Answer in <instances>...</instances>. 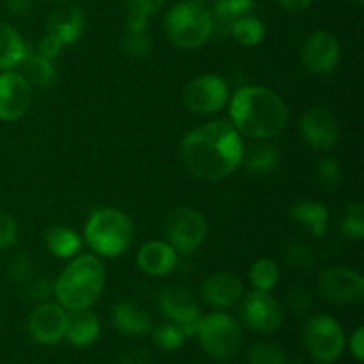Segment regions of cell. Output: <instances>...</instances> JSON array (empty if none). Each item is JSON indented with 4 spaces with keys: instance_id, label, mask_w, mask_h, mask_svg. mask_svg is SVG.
Masks as SVG:
<instances>
[{
    "instance_id": "8fae6325",
    "label": "cell",
    "mask_w": 364,
    "mask_h": 364,
    "mask_svg": "<svg viewBox=\"0 0 364 364\" xmlns=\"http://www.w3.org/2000/svg\"><path fill=\"white\" fill-rule=\"evenodd\" d=\"M159 308L162 315L183 329L185 336L188 338L196 334L201 320V309L191 291L181 287H167L166 290L160 291Z\"/></svg>"
},
{
    "instance_id": "5b68a950",
    "label": "cell",
    "mask_w": 364,
    "mask_h": 364,
    "mask_svg": "<svg viewBox=\"0 0 364 364\" xmlns=\"http://www.w3.org/2000/svg\"><path fill=\"white\" fill-rule=\"evenodd\" d=\"M166 28L171 41L180 48H198L213 34L212 13L205 4L187 0L169 11Z\"/></svg>"
},
{
    "instance_id": "d6986e66",
    "label": "cell",
    "mask_w": 364,
    "mask_h": 364,
    "mask_svg": "<svg viewBox=\"0 0 364 364\" xmlns=\"http://www.w3.org/2000/svg\"><path fill=\"white\" fill-rule=\"evenodd\" d=\"M85 27V18L78 7H64L55 11L48 18L46 34L52 36L60 45H71L82 36Z\"/></svg>"
},
{
    "instance_id": "7dc6e473",
    "label": "cell",
    "mask_w": 364,
    "mask_h": 364,
    "mask_svg": "<svg viewBox=\"0 0 364 364\" xmlns=\"http://www.w3.org/2000/svg\"><path fill=\"white\" fill-rule=\"evenodd\" d=\"M196 2H201V4H205V2H208V0H196Z\"/></svg>"
},
{
    "instance_id": "b9f144b4",
    "label": "cell",
    "mask_w": 364,
    "mask_h": 364,
    "mask_svg": "<svg viewBox=\"0 0 364 364\" xmlns=\"http://www.w3.org/2000/svg\"><path fill=\"white\" fill-rule=\"evenodd\" d=\"M117 364H151V361H149L148 352L141 350V348H135V350H130L124 355H121Z\"/></svg>"
},
{
    "instance_id": "f35d334b",
    "label": "cell",
    "mask_w": 364,
    "mask_h": 364,
    "mask_svg": "<svg viewBox=\"0 0 364 364\" xmlns=\"http://www.w3.org/2000/svg\"><path fill=\"white\" fill-rule=\"evenodd\" d=\"M130 14H137V16L149 18L151 14L159 13L166 0H127Z\"/></svg>"
},
{
    "instance_id": "ac0fdd59",
    "label": "cell",
    "mask_w": 364,
    "mask_h": 364,
    "mask_svg": "<svg viewBox=\"0 0 364 364\" xmlns=\"http://www.w3.org/2000/svg\"><path fill=\"white\" fill-rule=\"evenodd\" d=\"M178 263V252L169 244L160 240L148 242L137 255V265L148 276H166L173 272Z\"/></svg>"
},
{
    "instance_id": "83f0119b",
    "label": "cell",
    "mask_w": 364,
    "mask_h": 364,
    "mask_svg": "<svg viewBox=\"0 0 364 364\" xmlns=\"http://www.w3.org/2000/svg\"><path fill=\"white\" fill-rule=\"evenodd\" d=\"M45 244L48 251L57 258H71L82 247L80 235L64 226L50 228L45 235Z\"/></svg>"
},
{
    "instance_id": "3957f363",
    "label": "cell",
    "mask_w": 364,
    "mask_h": 364,
    "mask_svg": "<svg viewBox=\"0 0 364 364\" xmlns=\"http://www.w3.org/2000/svg\"><path fill=\"white\" fill-rule=\"evenodd\" d=\"M105 287V269L92 255L75 258L59 279L55 281L53 294L64 309H87L95 304Z\"/></svg>"
},
{
    "instance_id": "836d02e7",
    "label": "cell",
    "mask_w": 364,
    "mask_h": 364,
    "mask_svg": "<svg viewBox=\"0 0 364 364\" xmlns=\"http://www.w3.org/2000/svg\"><path fill=\"white\" fill-rule=\"evenodd\" d=\"M316 178L326 191H334L343 180V169L336 159H322L316 164Z\"/></svg>"
},
{
    "instance_id": "f6af8a7d",
    "label": "cell",
    "mask_w": 364,
    "mask_h": 364,
    "mask_svg": "<svg viewBox=\"0 0 364 364\" xmlns=\"http://www.w3.org/2000/svg\"><path fill=\"white\" fill-rule=\"evenodd\" d=\"M34 0H6L7 9L13 14H25L31 11Z\"/></svg>"
},
{
    "instance_id": "7a4b0ae2",
    "label": "cell",
    "mask_w": 364,
    "mask_h": 364,
    "mask_svg": "<svg viewBox=\"0 0 364 364\" xmlns=\"http://www.w3.org/2000/svg\"><path fill=\"white\" fill-rule=\"evenodd\" d=\"M231 124L251 139L279 135L288 124V107L270 89L245 85L235 91L230 103Z\"/></svg>"
},
{
    "instance_id": "8d00e7d4",
    "label": "cell",
    "mask_w": 364,
    "mask_h": 364,
    "mask_svg": "<svg viewBox=\"0 0 364 364\" xmlns=\"http://www.w3.org/2000/svg\"><path fill=\"white\" fill-rule=\"evenodd\" d=\"M18 228L9 213L0 210V251H6L16 242Z\"/></svg>"
},
{
    "instance_id": "5bb4252c",
    "label": "cell",
    "mask_w": 364,
    "mask_h": 364,
    "mask_svg": "<svg viewBox=\"0 0 364 364\" xmlns=\"http://www.w3.org/2000/svg\"><path fill=\"white\" fill-rule=\"evenodd\" d=\"M32 103V85L16 71L0 73V119L16 121L27 114Z\"/></svg>"
},
{
    "instance_id": "4dcf8cb0",
    "label": "cell",
    "mask_w": 364,
    "mask_h": 364,
    "mask_svg": "<svg viewBox=\"0 0 364 364\" xmlns=\"http://www.w3.org/2000/svg\"><path fill=\"white\" fill-rule=\"evenodd\" d=\"M153 340H155V343L159 345L162 350L174 352L178 350V348L183 347L187 336H185L183 329H181L178 323L169 322V323H162V326H159L155 331H153Z\"/></svg>"
},
{
    "instance_id": "bcb514c9",
    "label": "cell",
    "mask_w": 364,
    "mask_h": 364,
    "mask_svg": "<svg viewBox=\"0 0 364 364\" xmlns=\"http://www.w3.org/2000/svg\"><path fill=\"white\" fill-rule=\"evenodd\" d=\"M354 2L358 4V6H363V4H364V0H354Z\"/></svg>"
},
{
    "instance_id": "4fadbf2b",
    "label": "cell",
    "mask_w": 364,
    "mask_h": 364,
    "mask_svg": "<svg viewBox=\"0 0 364 364\" xmlns=\"http://www.w3.org/2000/svg\"><path fill=\"white\" fill-rule=\"evenodd\" d=\"M320 291L334 304H354L364 297V279L352 269H329L320 276Z\"/></svg>"
},
{
    "instance_id": "d590c367",
    "label": "cell",
    "mask_w": 364,
    "mask_h": 364,
    "mask_svg": "<svg viewBox=\"0 0 364 364\" xmlns=\"http://www.w3.org/2000/svg\"><path fill=\"white\" fill-rule=\"evenodd\" d=\"M9 276L18 284L31 283V279L34 277V263H32L31 256L25 252L14 256L9 263Z\"/></svg>"
},
{
    "instance_id": "30bf717a",
    "label": "cell",
    "mask_w": 364,
    "mask_h": 364,
    "mask_svg": "<svg viewBox=\"0 0 364 364\" xmlns=\"http://www.w3.org/2000/svg\"><path fill=\"white\" fill-rule=\"evenodd\" d=\"M240 316L245 326L259 334H272L283 322L281 306L269 291H251L244 297Z\"/></svg>"
},
{
    "instance_id": "6da1fadb",
    "label": "cell",
    "mask_w": 364,
    "mask_h": 364,
    "mask_svg": "<svg viewBox=\"0 0 364 364\" xmlns=\"http://www.w3.org/2000/svg\"><path fill=\"white\" fill-rule=\"evenodd\" d=\"M244 142L231 123L210 121L185 135L181 159L194 176L205 181H219L230 176L242 164Z\"/></svg>"
},
{
    "instance_id": "ab89813d",
    "label": "cell",
    "mask_w": 364,
    "mask_h": 364,
    "mask_svg": "<svg viewBox=\"0 0 364 364\" xmlns=\"http://www.w3.org/2000/svg\"><path fill=\"white\" fill-rule=\"evenodd\" d=\"M52 291L53 287L50 284L48 279H45V277H38V279L32 277L31 283L27 284L28 297L36 299V301H45V299H48L50 295H52Z\"/></svg>"
},
{
    "instance_id": "74e56055",
    "label": "cell",
    "mask_w": 364,
    "mask_h": 364,
    "mask_svg": "<svg viewBox=\"0 0 364 364\" xmlns=\"http://www.w3.org/2000/svg\"><path fill=\"white\" fill-rule=\"evenodd\" d=\"M288 304H290V309L295 315H308L309 309H311V295L302 287H295L288 294Z\"/></svg>"
},
{
    "instance_id": "f546056e",
    "label": "cell",
    "mask_w": 364,
    "mask_h": 364,
    "mask_svg": "<svg viewBox=\"0 0 364 364\" xmlns=\"http://www.w3.org/2000/svg\"><path fill=\"white\" fill-rule=\"evenodd\" d=\"M249 277H251L252 287L258 291H270L279 281V267H277L276 262L269 258L258 259L255 265L251 267V272H249Z\"/></svg>"
},
{
    "instance_id": "e0dca14e",
    "label": "cell",
    "mask_w": 364,
    "mask_h": 364,
    "mask_svg": "<svg viewBox=\"0 0 364 364\" xmlns=\"http://www.w3.org/2000/svg\"><path fill=\"white\" fill-rule=\"evenodd\" d=\"M203 299L210 306L219 309L233 308L235 304L244 297V287L238 276L231 272H217L213 276L206 277L201 287Z\"/></svg>"
},
{
    "instance_id": "d4e9b609",
    "label": "cell",
    "mask_w": 364,
    "mask_h": 364,
    "mask_svg": "<svg viewBox=\"0 0 364 364\" xmlns=\"http://www.w3.org/2000/svg\"><path fill=\"white\" fill-rule=\"evenodd\" d=\"M242 164H244L249 173L269 174L276 171L277 164H279V153L272 144L259 142V144H252L247 149L244 148Z\"/></svg>"
},
{
    "instance_id": "60d3db41",
    "label": "cell",
    "mask_w": 364,
    "mask_h": 364,
    "mask_svg": "<svg viewBox=\"0 0 364 364\" xmlns=\"http://www.w3.org/2000/svg\"><path fill=\"white\" fill-rule=\"evenodd\" d=\"M60 50H63V45H60L57 39H53L52 36H48V34H45L43 41L39 43V53H41L43 57H46V59L53 60L57 55H59Z\"/></svg>"
},
{
    "instance_id": "9c48e42d",
    "label": "cell",
    "mask_w": 364,
    "mask_h": 364,
    "mask_svg": "<svg viewBox=\"0 0 364 364\" xmlns=\"http://www.w3.org/2000/svg\"><path fill=\"white\" fill-rule=\"evenodd\" d=\"M230 102V89L217 75L194 78L183 91V105L198 114H215Z\"/></svg>"
},
{
    "instance_id": "7c38bea8",
    "label": "cell",
    "mask_w": 364,
    "mask_h": 364,
    "mask_svg": "<svg viewBox=\"0 0 364 364\" xmlns=\"http://www.w3.org/2000/svg\"><path fill=\"white\" fill-rule=\"evenodd\" d=\"M302 64L315 75L331 73L338 66L341 57L340 41L327 31H316L306 39L302 46Z\"/></svg>"
},
{
    "instance_id": "f1b7e54d",
    "label": "cell",
    "mask_w": 364,
    "mask_h": 364,
    "mask_svg": "<svg viewBox=\"0 0 364 364\" xmlns=\"http://www.w3.org/2000/svg\"><path fill=\"white\" fill-rule=\"evenodd\" d=\"M231 34L235 36L238 43L245 46H255L258 43H262V39L265 38V25L262 23V20L255 16H245L238 18L237 21L231 27Z\"/></svg>"
},
{
    "instance_id": "9a60e30c",
    "label": "cell",
    "mask_w": 364,
    "mask_h": 364,
    "mask_svg": "<svg viewBox=\"0 0 364 364\" xmlns=\"http://www.w3.org/2000/svg\"><path fill=\"white\" fill-rule=\"evenodd\" d=\"M301 134L306 144L318 151H329L338 144L340 127L333 114L323 107H313L302 114Z\"/></svg>"
},
{
    "instance_id": "7bdbcfd3",
    "label": "cell",
    "mask_w": 364,
    "mask_h": 364,
    "mask_svg": "<svg viewBox=\"0 0 364 364\" xmlns=\"http://www.w3.org/2000/svg\"><path fill=\"white\" fill-rule=\"evenodd\" d=\"M350 350H352V354H354V358L358 359V361H363V359H364V329H363V327L355 329V333L352 334Z\"/></svg>"
},
{
    "instance_id": "e575fe53",
    "label": "cell",
    "mask_w": 364,
    "mask_h": 364,
    "mask_svg": "<svg viewBox=\"0 0 364 364\" xmlns=\"http://www.w3.org/2000/svg\"><path fill=\"white\" fill-rule=\"evenodd\" d=\"M287 355L272 343H256L249 348V364H287Z\"/></svg>"
},
{
    "instance_id": "4316f807",
    "label": "cell",
    "mask_w": 364,
    "mask_h": 364,
    "mask_svg": "<svg viewBox=\"0 0 364 364\" xmlns=\"http://www.w3.org/2000/svg\"><path fill=\"white\" fill-rule=\"evenodd\" d=\"M20 64H23V77L31 82V85L38 87H48L55 82L57 70L52 59H46L41 53H31L25 55V59Z\"/></svg>"
},
{
    "instance_id": "ee69618b",
    "label": "cell",
    "mask_w": 364,
    "mask_h": 364,
    "mask_svg": "<svg viewBox=\"0 0 364 364\" xmlns=\"http://www.w3.org/2000/svg\"><path fill=\"white\" fill-rule=\"evenodd\" d=\"M277 2L290 13H302L311 6L313 0H277Z\"/></svg>"
},
{
    "instance_id": "7402d4cb",
    "label": "cell",
    "mask_w": 364,
    "mask_h": 364,
    "mask_svg": "<svg viewBox=\"0 0 364 364\" xmlns=\"http://www.w3.org/2000/svg\"><path fill=\"white\" fill-rule=\"evenodd\" d=\"M290 215L315 238L323 237L329 230V212L318 201L308 199V201L295 203L290 210Z\"/></svg>"
},
{
    "instance_id": "603a6c76",
    "label": "cell",
    "mask_w": 364,
    "mask_h": 364,
    "mask_svg": "<svg viewBox=\"0 0 364 364\" xmlns=\"http://www.w3.org/2000/svg\"><path fill=\"white\" fill-rule=\"evenodd\" d=\"M255 7V0H217L212 13L213 32L231 34V27L238 18L249 14Z\"/></svg>"
},
{
    "instance_id": "ba28073f",
    "label": "cell",
    "mask_w": 364,
    "mask_h": 364,
    "mask_svg": "<svg viewBox=\"0 0 364 364\" xmlns=\"http://www.w3.org/2000/svg\"><path fill=\"white\" fill-rule=\"evenodd\" d=\"M206 220L198 210L181 206L171 212L166 223L169 245L178 255H192L201 247L206 238Z\"/></svg>"
},
{
    "instance_id": "cb8c5ba5",
    "label": "cell",
    "mask_w": 364,
    "mask_h": 364,
    "mask_svg": "<svg viewBox=\"0 0 364 364\" xmlns=\"http://www.w3.org/2000/svg\"><path fill=\"white\" fill-rule=\"evenodd\" d=\"M28 53L21 36L9 23L0 21V70H11L18 66Z\"/></svg>"
},
{
    "instance_id": "8992f818",
    "label": "cell",
    "mask_w": 364,
    "mask_h": 364,
    "mask_svg": "<svg viewBox=\"0 0 364 364\" xmlns=\"http://www.w3.org/2000/svg\"><path fill=\"white\" fill-rule=\"evenodd\" d=\"M198 334L201 347L210 358L217 361L230 359L242 345V327L237 318L228 313H212L201 316L198 323Z\"/></svg>"
},
{
    "instance_id": "2e32d148",
    "label": "cell",
    "mask_w": 364,
    "mask_h": 364,
    "mask_svg": "<svg viewBox=\"0 0 364 364\" xmlns=\"http://www.w3.org/2000/svg\"><path fill=\"white\" fill-rule=\"evenodd\" d=\"M66 318L68 313L63 306L43 302L28 318V333L38 343L55 345L66 333Z\"/></svg>"
},
{
    "instance_id": "d6a6232c",
    "label": "cell",
    "mask_w": 364,
    "mask_h": 364,
    "mask_svg": "<svg viewBox=\"0 0 364 364\" xmlns=\"http://www.w3.org/2000/svg\"><path fill=\"white\" fill-rule=\"evenodd\" d=\"M284 262L295 270H311L315 267V255L309 245L302 242H291L284 247Z\"/></svg>"
},
{
    "instance_id": "52a82bcc",
    "label": "cell",
    "mask_w": 364,
    "mask_h": 364,
    "mask_svg": "<svg viewBox=\"0 0 364 364\" xmlns=\"http://www.w3.org/2000/svg\"><path fill=\"white\" fill-rule=\"evenodd\" d=\"M345 333L336 318L329 315L313 316L304 327V345L320 364H333L343 355Z\"/></svg>"
},
{
    "instance_id": "ffe728a7",
    "label": "cell",
    "mask_w": 364,
    "mask_h": 364,
    "mask_svg": "<svg viewBox=\"0 0 364 364\" xmlns=\"http://www.w3.org/2000/svg\"><path fill=\"white\" fill-rule=\"evenodd\" d=\"M112 322L119 333L128 336H144L153 329L149 313L130 301H121L114 306Z\"/></svg>"
},
{
    "instance_id": "277c9868",
    "label": "cell",
    "mask_w": 364,
    "mask_h": 364,
    "mask_svg": "<svg viewBox=\"0 0 364 364\" xmlns=\"http://www.w3.org/2000/svg\"><path fill=\"white\" fill-rule=\"evenodd\" d=\"M134 238L130 217L116 208L96 210L85 224V240L100 256L116 258L123 255Z\"/></svg>"
},
{
    "instance_id": "484cf974",
    "label": "cell",
    "mask_w": 364,
    "mask_h": 364,
    "mask_svg": "<svg viewBox=\"0 0 364 364\" xmlns=\"http://www.w3.org/2000/svg\"><path fill=\"white\" fill-rule=\"evenodd\" d=\"M123 48L132 57H144L151 48L148 36V18L130 14L127 21V32L123 36Z\"/></svg>"
},
{
    "instance_id": "1f68e13d",
    "label": "cell",
    "mask_w": 364,
    "mask_h": 364,
    "mask_svg": "<svg viewBox=\"0 0 364 364\" xmlns=\"http://www.w3.org/2000/svg\"><path fill=\"white\" fill-rule=\"evenodd\" d=\"M341 233L355 242L364 238V206L361 203H352L345 208V215L341 219Z\"/></svg>"
},
{
    "instance_id": "44dd1931",
    "label": "cell",
    "mask_w": 364,
    "mask_h": 364,
    "mask_svg": "<svg viewBox=\"0 0 364 364\" xmlns=\"http://www.w3.org/2000/svg\"><path fill=\"white\" fill-rule=\"evenodd\" d=\"M100 336V320L98 316L87 309H75L68 313L66 318V333L71 345L75 347H89L95 343Z\"/></svg>"
}]
</instances>
